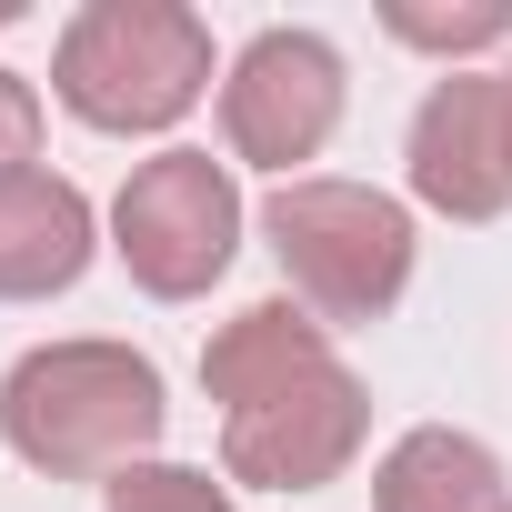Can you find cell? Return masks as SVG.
<instances>
[{"instance_id":"cell-1","label":"cell","mask_w":512,"mask_h":512,"mask_svg":"<svg viewBox=\"0 0 512 512\" xmlns=\"http://www.w3.org/2000/svg\"><path fill=\"white\" fill-rule=\"evenodd\" d=\"M201 392L221 402V472L262 492H322L372 432V392L302 302H251L201 342Z\"/></svg>"},{"instance_id":"cell-2","label":"cell","mask_w":512,"mask_h":512,"mask_svg":"<svg viewBox=\"0 0 512 512\" xmlns=\"http://www.w3.org/2000/svg\"><path fill=\"white\" fill-rule=\"evenodd\" d=\"M161 422H171L161 372L131 342H41L0 382V442L51 482H111L151 462Z\"/></svg>"},{"instance_id":"cell-3","label":"cell","mask_w":512,"mask_h":512,"mask_svg":"<svg viewBox=\"0 0 512 512\" xmlns=\"http://www.w3.org/2000/svg\"><path fill=\"white\" fill-rule=\"evenodd\" d=\"M262 241L292 282V302L332 332V322H382L412 282V211L372 181H282L262 201Z\"/></svg>"},{"instance_id":"cell-4","label":"cell","mask_w":512,"mask_h":512,"mask_svg":"<svg viewBox=\"0 0 512 512\" xmlns=\"http://www.w3.org/2000/svg\"><path fill=\"white\" fill-rule=\"evenodd\" d=\"M51 91L91 131H171L211 91V31L181 0H91L51 51Z\"/></svg>"},{"instance_id":"cell-5","label":"cell","mask_w":512,"mask_h":512,"mask_svg":"<svg viewBox=\"0 0 512 512\" xmlns=\"http://www.w3.org/2000/svg\"><path fill=\"white\" fill-rule=\"evenodd\" d=\"M111 251L151 302H201L241 251V191L211 151H151L111 201Z\"/></svg>"},{"instance_id":"cell-6","label":"cell","mask_w":512,"mask_h":512,"mask_svg":"<svg viewBox=\"0 0 512 512\" xmlns=\"http://www.w3.org/2000/svg\"><path fill=\"white\" fill-rule=\"evenodd\" d=\"M342 131V51L322 31H251L221 71V141L251 171L302 181V161Z\"/></svg>"},{"instance_id":"cell-7","label":"cell","mask_w":512,"mask_h":512,"mask_svg":"<svg viewBox=\"0 0 512 512\" xmlns=\"http://www.w3.org/2000/svg\"><path fill=\"white\" fill-rule=\"evenodd\" d=\"M412 201L442 221H502L512 211V131H502V81L492 71H442L412 111Z\"/></svg>"},{"instance_id":"cell-8","label":"cell","mask_w":512,"mask_h":512,"mask_svg":"<svg viewBox=\"0 0 512 512\" xmlns=\"http://www.w3.org/2000/svg\"><path fill=\"white\" fill-rule=\"evenodd\" d=\"M91 272V201L61 171L0 181V302H51Z\"/></svg>"},{"instance_id":"cell-9","label":"cell","mask_w":512,"mask_h":512,"mask_svg":"<svg viewBox=\"0 0 512 512\" xmlns=\"http://www.w3.org/2000/svg\"><path fill=\"white\" fill-rule=\"evenodd\" d=\"M502 502H512V492H502L492 442H472V432H452V422L402 432V442L382 452V472H372V512H502Z\"/></svg>"},{"instance_id":"cell-10","label":"cell","mask_w":512,"mask_h":512,"mask_svg":"<svg viewBox=\"0 0 512 512\" xmlns=\"http://www.w3.org/2000/svg\"><path fill=\"white\" fill-rule=\"evenodd\" d=\"M101 502L111 512H231V492L211 472H191V462H131V472L101 482Z\"/></svg>"},{"instance_id":"cell-11","label":"cell","mask_w":512,"mask_h":512,"mask_svg":"<svg viewBox=\"0 0 512 512\" xmlns=\"http://www.w3.org/2000/svg\"><path fill=\"white\" fill-rule=\"evenodd\" d=\"M382 31L412 41V51H442V61H462V51H512V11H412V0H392Z\"/></svg>"},{"instance_id":"cell-12","label":"cell","mask_w":512,"mask_h":512,"mask_svg":"<svg viewBox=\"0 0 512 512\" xmlns=\"http://www.w3.org/2000/svg\"><path fill=\"white\" fill-rule=\"evenodd\" d=\"M41 171V91L21 71H0V181Z\"/></svg>"},{"instance_id":"cell-13","label":"cell","mask_w":512,"mask_h":512,"mask_svg":"<svg viewBox=\"0 0 512 512\" xmlns=\"http://www.w3.org/2000/svg\"><path fill=\"white\" fill-rule=\"evenodd\" d=\"M492 81H502V131H512V51H502V71H492Z\"/></svg>"},{"instance_id":"cell-14","label":"cell","mask_w":512,"mask_h":512,"mask_svg":"<svg viewBox=\"0 0 512 512\" xmlns=\"http://www.w3.org/2000/svg\"><path fill=\"white\" fill-rule=\"evenodd\" d=\"M502 512H512V502H502Z\"/></svg>"}]
</instances>
